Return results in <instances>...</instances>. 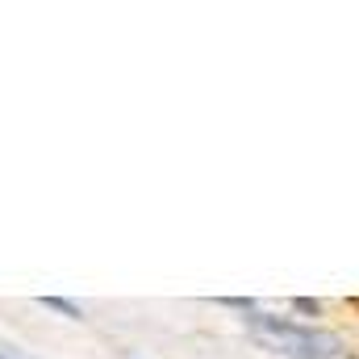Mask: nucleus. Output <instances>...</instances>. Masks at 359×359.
I'll return each instance as SVG.
<instances>
[{
	"mask_svg": "<svg viewBox=\"0 0 359 359\" xmlns=\"http://www.w3.org/2000/svg\"><path fill=\"white\" fill-rule=\"evenodd\" d=\"M247 322H251V330H255L268 347H276V351H284V355H292V359H334L343 351L339 334H330V330L297 326V322L268 318V313H251Z\"/></svg>",
	"mask_w": 359,
	"mask_h": 359,
	"instance_id": "1",
	"label": "nucleus"
},
{
	"mask_svg": "<svg viewBox=\"0 0 359 359\" xmlns=\"http://www.w3.org/2000/svg\"><path fill=\"white\" fill-rule=\"evenodd\" d=\"M42 305H46V309H59V313H67V318H80V305H72V301H63V297H42Z\"/></svg>",
	"mask_w": 359,
	"mask_h": 359,
	"instance_id": "2",
	"label": "nucleus"
},
{
	"mask_svg": "<svg viewBox=\"0 0 359 359\" xmlns=\"http://www.w3.org/2000/svg\"><path fill=\"white\" fill-rule=\"evenodd\" d=\"M292 305H297V309H301V313H318V309H322V305H318V301H313V297H297V301H292Z\"/></svg>",
	"mask_w": 359,
	"mask_h": 359,
	"instance_id": "3",
	"label": "nucleus"
}]
</instances>
